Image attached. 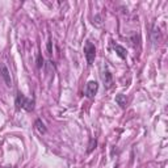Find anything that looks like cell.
Instances as JSON below:
<instances>
[{"label": "cell", "instance_id": "cell-6", "mask_svg": "<svg viewBox=\"0 0 168 168\" xmlns=\"http://www.w3.org/2000/svg\"><path fill=\"white\" fill-rule=\"evenodd\" d=\"M101 78H103L104 83L107 84V87L109 88L113 81H112V74H110V71L108 70V68H105V71H103V74H101Z\"/></svg>", "mask_w": 168, "mask_h": 168}, {"label": "cell", "instance_id": "cell-9", "mask_svg": "<svg viewBox=\"0 0 168 168\" xmlns=\"http://www.w3.org/2000/svg\"><path fill=\"white\" fill-rule=\"evenodd\" d=\"M159 30H158L156 28H154V30H152V41H154V44H158L159 42Z\"/></svg>", "mask_w": 168, "mask_h": 168}, {"label": "cell", "instance_id": "cell-10", "mask_svg": "<svg viewBox=\"0 0 168 168\" xmlns=\"http://www.w3.org/2000/svg\"><path fill=\"white\" fill-rule=\"evenodd\" d=\"M44 58H42V54H38L37 55V67L38 68H42L44 67Z\"/></svg>", "mask_w": 168, "mask_h": 168}, {"label": "cell", "instance_id": "cell-8", "mask_svg": "<svg viewBox=\"0 0 168 168\" xmlns=\"http://www.w3.org/2000/svg\"><path fill=\"white\" fill-rule=\"evenodd\" d=\"M34 126H36V129H37V130H38V131H39V133H41V134H46V133H47V129H46L45 124L42 122V121L39 120V118H38V120H36V122H34Z\"/></svg>", "mask_w": 168, "mask_h": 168}, {"label": "cell", "instance_id": "cell-2", "mask_svg": "<svg viewBox=\"0 0 168 168\" xmlns=\"http://www.w3.org/2000/svg\"><path fill=\"white\" fill-rule=\"evenodd\" d=\"M84 55L85 59H87V63L90 66L93 64L95 58H96V47L91 41H87V44L84 46Z\"/></svg>", "mask_w": 168, "mask_h": 168}, {"label": "cell", "instance_id": "cell-4", "mask_svg": "<svg viewBox=\"0 0 168 168\" xmlns=\"http://www.w3.org/2000/svg\"><path fill=\"white\" fill-rule=\"evenodd\" d=\"M0 75H1L3 80L7 84V87H11L12 85V79H11V74H9V70L7 68V66L4 63L0 64Z\"/></svg>", "mask_w": 168, "mask_h": 168}, {"label": "cell", "instance_id": "cell-12", "mask_svg": "<svg viewBox=\"0 0 168 168\" xmlns=\"http://www.w3.org/2000/svg\"><path fill=\"white\" fill-rule=\"evenodd\" d=\"M93 146H96V141L91 139V146H90V149H88V152H91V151L93 150Z\"/></svg>", "mask_w": 168, "mask_h": 168}, {"label": "cell", "instance_id": "cell-5", "mask_svg": "<svg viewBox=\"0 0 168 168\" xmlns=\"http://www.w3.org/2000/svg\"><path fill=\"white\" fill-rule=\"evenodd\" d=\"M113 49H114V51L117 53V55H118V57H120L121 59H126L127 53H126V49H125V47H122L121 45H116V44H114V45H113Z\"/></svg>", "mask_w": 168, "mask_h": 168}, {"label": "cell", "instance_id": "cell-1", "mask_svg": "<svg viewBox=\"0 0 168 168\" xmlns=\"http://www.w3.org/2000/svg\"><path fill=\"white\" fill-rule=\"evenodd\" d=\"M15 105H16V109L20 110L25 109L26 112H32L34 109V98H26L21 92H19L16 95V100H15Z\"/></svg>", "mask_w": 168, "mask_h": 168}, {"label": "cell", "instance_id": "cell-11", "mask_svg": "<svg viewBox=\"0 0 168 168\" xmlns=\"http://www.w3.org/2000/svg\"><path fill=\"white\" fill-rule=\"evenodd\" d=\"M51 45H53L51 39H49V42H47V53H49V54H53V49H51Z\"/></svg>", "mask_w": 168, "mask_h": 168}, {"label": "cell", "instance_id": "cell-3", "mask_svg": "<svg viewBox=\"0 0 168 168\" xmlns=\"http://www.w3.org/2000/svg\"><path fill=\"white\" fill-rule=\"evenodd\" d=\"M98 91V83L95 80H91L88 81L87 85H85V90H84V95L87 96L88 98H93L95 96H96Z\"/></svg>", "mask_w": 168, "mask_h": 168}, {"label": "cell", "instance_id": "cell-7", "mask_svg": "<svg viewBox=\"0 0 168 168\" xmlns=\"http://www.w3.org/2000/svg\"><path fill=\"white\" fill-rule=\"evenodd\" d=\"M114 100H116V103L120 105L122 109H125V108H126V105H127V97L125 96V95H117Z\"/></svg>", "mask_w": 168, "mask_h": 168}]
</instances>
